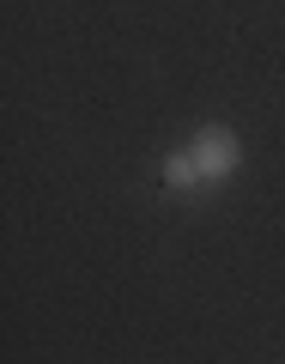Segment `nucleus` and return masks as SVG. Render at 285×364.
Instances as JSON below:
<instances>
[{"label":"nucleus","instance_id":"nucleus-2","mask_svg":"<svg viewBox=\"0 0 285 364\" xmlns=\"http://www.w3.org/2000/svg\"><path fill=\"white\" fill-rule=\"evenodd\" d=\"M164 182H170V188H195V182H200L195 152H170V158H164Z\"/></svg>","mask_w":285,"mask_h":364},{"label":"nucleus","instance_id":"nucleus-1","mask_svg":"<svg viewBox=\"0 0 285 364\" xmlns=\"http://www.w3.org/2000/svg\"><path fill=\"white\" fill-rule=\"evenodd\" d=\"M188 152H195V164H200V176H207V182L231 176V170L243 164V146H237V134H231V128H200Z\"/></svg>","mask_w":285,"mask_h":364}]
</instances>
